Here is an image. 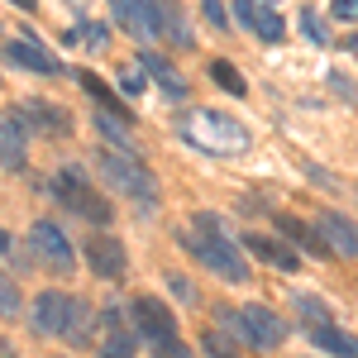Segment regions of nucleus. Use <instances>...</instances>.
Here are the masks:
<instances>
[{
  "instance_id": "f257e3e1",
  "label": "nucleus",
  "mask_w": 358,
  "mask_h": 358,
  "mask_svg": "<svg viewBox=\"0 0 358 358\" xmlns=\"http://www.w3.org/2000/svg\"><path fill=\"white\" fill-rule=\"evenodd\" d=\"M182 138L201 148V153H215V158H234V153H248V129L224 110H192L182 120Z\"/></svg>"
},
{
  "instance_id": "f03ea898",
  "label": "nucleus",
  "mask_w": 358,
  "mask_h": 358,
  "mask_svg": "<svg viewBox=\"0 0 358 358\" xmlns=\"http://www.w3.org/2000/svg\"><path fill=\"white\" fill-rule=\"evenodd\" d=\"M96 163H101V177L110 182L115 192H124L129 201H138L143 210H148V206H158V182H153V172L138 163L129 148H115V143H110V148H101V158H96Z\"/></svg>"
},
{
  "instance_id": "7ed1b4c3",
  "label": "nucleus",
  "mask_w": 358,
  "mask_h": 358,
  "mask_svg": "<svg viewBox=\"0 0 358 358\" xmlns=\"http://www.w3.org/2000/svg\"><path fill=\"white\" fill-rule=\"evenodd\" d=\"M220 320L229 325V330L244 339L248 349H277L282 344V334H287V325H282V315L277 310H268V306H244V310H220Z\"/></svg>"
},
{
  "instance_id": "20e7f679",
  "label": "nucleus",
  "mask_w": 358,
  "mask_h": 358,
  "mask_svg": "<svg viewBox=\"0 0 358 358\" xmlns=\"http://www.w3.org/2000/svg\"><path fill=\"white\" fill-rule=\"evenodd\" d=\"M201 229H210L206 239H196V258H201V268H210V273L220 277V282H244L248 277V263H244V253L224 239V229L215 220H201Z\"/></svg>"
},
{
  "instance_id": "39448f33",
  "label": "nucleus",
  "mask_w": 358,
  "mask_h": 358,
  "mask_svg": "<svg viewBox=\"0 0 358 358\" xmlns=\"http://www.w3.org/2000/svg\"><path fill=\"white\" fill-rule=\"evenodd\" d=\"M53 196L62 201V206H72L82 220H91V224H110V206H106L101 196L91 192L86 172H77V167H62V172L53 177Z\"/></svg>"
},
{
  "instance_id": "423d86ee",
  "label": "nucleus",
  "mask_w": 358,
  "mask_h": 358,
  "mask_svg": "<svg viewBox=\"0 0 358 358\" xmlns=\"http://www.w3.org/2000/svg\"><path fill=\"white\" fill-rule=\"evenodd\" d=\"M110 10L120 20V29H129V38H138V43L163 38V29H167L163 0H110Z\"/></svg>"
},
{
  "instance_id": "0eeeda50",
  "label": "nucleus",
  "mask_w": 358,
  "mask_h": 358,
  "mask_svg": "<svg viewBox=\"0 0 358 358\" xmlns=\"http://www.w3.org/2000/svg\"><path fill=\"white\" fill-rule=\"evenodd\" d=\"M29 248H34V258H38V268H53V273H77V253L67 244V234L57 229L53 220H38L29 229Z\"/></svg>"
},
{
  "instance_id": "6e6552de",
  "label": "nucleus",
  "mask_w": 358,
  "mask_h": 358,
  "mask_svg": "<svg viewBox=\"0 0 358 358\" xmlns=\"http://www.w3.org/2000/svg\"><path fill=\"white\" fill-rule=\"evenodd\" d=\"M96 325H101V354L106 358H134L138 330H134V320H129V310L106 306V310L96 315Z\"/></svg>"
},
{
  "instance_id": "1a4fd4ad",
  "label": "nucleus",
  "mask_w": 358,
  "mask_h": 358,
  "mask_svg": "<svg viewBox=\"0 0 358 358\" xmlns=\"http://www.w3.org/2000/svg\"><path fill=\"white\" fill-rule=\"evenodd\" d=\"M129 315H134L138 339H148V344H158V349H163L167 339H177V320H172V310H167L158 296H134Z\"/></svg>"
},
{
  "instance_id": "9d476101",
  "label": "nucleus",
  "mask_w": 358,
  "mask_h": 358,
  "mask_svg": "<svg viewBox=\"0 0 358 358\" xmlns=\"http://www.w3.org/2000/svg\"><path fill=\"white\" fill-rule=\"evenodd\" d=\"M0 53L5 62H15V67H29V72H43V77H62V62H57L34 34H20L15 43H0Z\"/></svg>"
},
{
  "instance_id": "9b49d317",
  "label": "nucleus",
  "mask_w": 358,
  "mask_h": 358,
  "mask_svg": "<svg viewBox=\"0 0 358 358\" xmlns=\"http://www.w3.org/2000/svg\"><path fill=\"white\" fill-rule=\"evenodd\" d=\"M86 263H91V273L106 277V282H115V277L124 273V244L115 239V234H106V229H96V234H86Z\"/></svg>"
},
{
  "instance_id": "f8f14e48",
  "label": "nucleus",
  "mask_w": 358,
  "mask_h": 358,
  "mask_svg": "<svg viewBox=\"0 0 358 358\" xmlns=\"http://www.w3.org/2000/svg\"><path fill=\"white\" fill-rule=\"evenodd\" d=\"M72 306H77V296L43 292V296L34 301V330L38 334H67V325H72Z\"/></svg>"
},
{
  "instance_id": "ddd939ff",
  "label": "nucleus",
  "mask_w": 358,
  "mask_h": 358,
  "mask_svg": "<svg viewBox=\"0 0 358 358\" xmlns=\"http://www.w3.org/2000/svg\"><path fill=\"white\" fill-rule=\"evenodd\" d=\"M315 229H320V239H325L339 258H358V224L354 220H344V215H334V210H320Z\"/></svg>"
},
{
  "instance_id": "4468645a",
  "label": "nucleus",
  "mask_w": 358,
  "mask_h": 358,
  "mask_svg": "<svg viewBox=\"0 0 358 358\" xmlns=\"http://www.w3.org/2000/svg\"><path fill=\"white\" fill-rule=\"evenodd\" d=\"M244 248L253 253V258H263V263H273V268H282V273H296L301 268V258H296V248L277 244V239H268V234H248Z\"/></svg>"
},
{
  "instance_id": "2eb2a0df",
  "label": "nucleus",
  "mask_w": 358,
  "mask_h": 358,
  "mask_svg": "<svg viewBox=\"0 0 358 358\" xmlns=\"http://www.w3.org/2000/svg\"><path fill=\"white\" fill-rule=\"evenodd\" d=\"M0 167H24V124H20V115L10 110L0 120Z\"/></svg>"
},
{
  "instance_id": "dca6fc26",
  "label": "nucleus",
  "mask_w": 358,
  "mask_h": 358,
  "mask_svg": "<svg viewBox=\"0 0 358 358\" xmlns=\"http://www.w3.org/2000/svg\"><path fill=\"white\" fill-rule=\"evenodd\" d=\"M20 115V124H34V129H43V134H67L72 129V120H67V110H57V106H43V101H29Z\"/></svg>"
},
{
  "instance_id": "f3484780",
  "label": "nucleus",
  "mask_w": 358,
  "mask_h": 358,
  "mask_svg": "<svg viewBox=\"0 0 358 358\" xmlns=\"http://www.w3.org/2000/svg\"><path fill=\"white\" fill-rule=\"evenodd\" d=\"M310 344L320 354H334V358H358V339L344 334L339 325H310Z\"/></svg>"
},
{
  "instance_id": "a211bd4d",
  "label": "nucleus",
  "mask_w": 358,
  "mask_h": 358,
  "mask_svg": "<svg viewBox=\"0 0 358 358\" xmlns=\"http://www.w3.org/2000/svg\"><path fill=\"white\" fill-rule=\"evenodd\" d=\"M138 67H143V72H153V82L163 86L167 96H187V82L177 77V67H172L167 57H158V53H143V57H138Z\"/></svg>"
},
{
  "instance_id": "6ab92c4d",
  "label": "nucleus",
  "mask_w": 358,
  "mask_h": 358,
  "mask_svg": "<svg viewBox=\"0 0 358 358\" xmlns=\"http://www.w3.org/2000/svg\"><path fill=\"white\" fill-rule=\"evenodd\" d=\"M248 29H253V34H258L263 43H277L287 24H282V15H277V10L268 5V0H258V10H253V24H248Z\"/></svg>"
},
{
  "instance_id": "aec40b11",
  "label": "nucleus",
  "mask_w": 358,
  "mask_h": 358,
  "mask_svg": "<svg viewBox=\"0 0 358 358\" xmlns=\"http://www.w3.org/2000/svg\"><path fill=\"white\" fill-rule=\"evenodd\" d=\"M277 229H282V234H287V239H292V244H301L306 253H325V239H320V234H310V229H306L301 220H292V215H282V220H277Z\"/></svg>"
},
{
  "instance_id": "412c9836",
  "label": "nucleus",
  "mask_w": 358,
  "mask_h": 358,
  "mask_svg": "<svg viewBox=\"0 0 358 358\" xmlns=\"http://www.w3.org/2000/svg\"><path fill=\"white\" fill-rule=\"evenodd\" d=\"M210 77H215V86H220V91H229V96H244V91H248L244 77H239V67H234V62H224V57H215V62H210Z\"/></svg>"
},
{
  "instance_id": "4be33fe9",
  "label": "nucleus",
  "mask_w": 358,
  "mask_h": 358,
  "mask_svg": "<svg viewBox=\"0 0 358 358\" xmlns=\"http://www.w3.org/2000/svg\"><path fill=\"white\" fill-rule=\"evenodd\" d=\"M24 310V301H20V287H15V277L0 268V320H15Z\"/></svg>"
},
{
  "instance_id": "5701e85b",
  "label": "nucleus",
  "mask_w": 358,
  "mask_h": 358,
  "mask_svg": "<svg viewBox=\"0 0 358 358\" xmlns=\"http://www.w3.org/2000/svg\"><path fill=\"white\" fill-rule=\"evenodd\" d=\"M96 124H101V134L110 138L115 148H129V129H124V124H120V115L101 110V115H96ZM129 153H134V148H129Z\"/></svg>"
},
{
  "instance_id": "b1692460",
  "label": "nucleus",
  "mask_w": 358,
  "mask_h": 358,
  "mask_svg": "<svg viewBox=\"0 0 358 358\" xmlns=\"http://www.w3.org/2000/svg\"><path fill=\"white\" fill-rule=\"evenodd\" d=\"M82 86H86V96H91V101H101V110H110V115H124V110H120V101H115V96H110V91H106L101 82H96L91 72L82 77Z\"/></svg>"
},
{
  "instance_id": "393cba45",
  "label": "nucleus",
  "mask_w": 358,
  "mask_h": 358,
  "mask_svg": "<svg viewBox=\"0 0 358 358\" xmlns=\"http://www.w3.org/2000/svg\"><path fill=\"white\" fill-rule=\"evenodd\" d=\"M296 306H301V315L310 320V325H334V320H330V306L320 301V296H301Z\"/></svg>"
},
{
  "instance_id": "a878e982",
  "label": "nucleus",
  "mask_w": 358,
  "mask_h": 358,
  "mask_svg": "<svg viewBox=\"0 0 358 358\" xmlns=\"http://www.w3.org/2000/svg\"><path fill=\"white\" fill-rule=\"evenodd\" d=\"M301 34L310 38V43H330V34H325V24H320L315 10H301Z\"/></svg>"
},
{
  "instance_id": "bb28decb",
  "label": "nucleus",
  "mask_w": 358,
  "mask_h": 358,
  "mask_svg": "<svg viewBox=\"0 0 358 358\" xmlns=\"http://www.w3.org/2000/svg\"><path fill=\"white\" fill-rule=\"evenodd\" d=\"M330 15H334V20H344V24H354V20H358V0H330Z\"/></svg>"
},
{
  "instance_id": "cd10ccee",
  "label": "nucleus",
  "mask_w": 358,
  "mask_h": 358,
  "mask_svg": "<svg viewBox=\"0 0 358 358\" xmlns=\"http://www.w3.org/2000/svg\"><path fill=\"white\" fill-rule=\"evenodd\" d=\"M77 43H91V48H101V43H106V24H82V29H77Z\"/></svg>"
},
{
  "instance_id": "c85d7f7f",
  "label": "nucleus",
  "mask_w": 358,
  "mask_h": 358,
  "mask_svg": "<svg viewBox=\"0 0 358 358\" xmlns=\"http://www.w3.org/2000/svg\"><path fill=\"white\" fill-rule=\"evenodd\" d=\"M206 358H234V354H229V339H220V334H206Z\"/></svg>"
},
{
  "instance_id": "c756f323",
  "label": "nucleus",
  "mask_w": 358,
  "mask_h": 358,
  "mask_svg": "<svg viewBox=\"0 0 358 358\" xmlns=\"http://www.w3.org/2000/svg\"><path fill=\"white\" fill-rule=\"evenodd\" d=\"M120 91H124V96H138V91H143V77L124 67V72H120Z\"/></svg>"
},
{
  "instance_id": "7c9ffc66",
  "label": "nucleus",
  "mask_w": 358,
  "mask_h": 358,
  "mask_svg": "<svg viewBox=\"0 0 358 358\" xmlns=\"http://www.w3.org/2000/svg\"><path fill=\"white\" fill-rule=\"evenodd\" d=\"M253 10H258V0H234V20H239V24H253Z\"/></svg>"
},
{
  "instance_id": "2f4dec72",
  "label": "nucleus",
  "mask_w": 358,
  "mask_h": 358,
  "mask_svg": "<svg viewBox=\"0 0 358 358\" xmlns=\"http://www.w3.org/2000/svg\"><path fill=\"white\" fill-rule=\"evenodd\" d=\"M206 20H210V24H224V10L215 5V0H206Z\"/></svg>"
},
{
  "instance_id": "473e14b6",
  "label": "nucleus",
  "mask_w": 358,
  "mask_h": 358,
  "mask_svg": "<svg viewBox=\"0 0 358 358\" xmlns=\"http://www.w3.org/2000/svg\"><path fill=\"white\" fill-rule=\"evenodd\" d=\"M15 5H20L24 15H34V10H38V0H15Z\"/></svg>"
},
{
  "instance_id": "72a5a7b5",
  "label": "nucleus",
  "mask_w": 358,
  "mask_h": 358,
  "mask_svg": "<svg viewBox=\"0 0 358 358\" xmlns=\"http://www.w3.org/2000/svg\"><path fill=\"white\" fill-rule=\"evenodd\" d=\"M0 253H10V234L5 229H0Z\"/></svg>"
}]
</instances>
